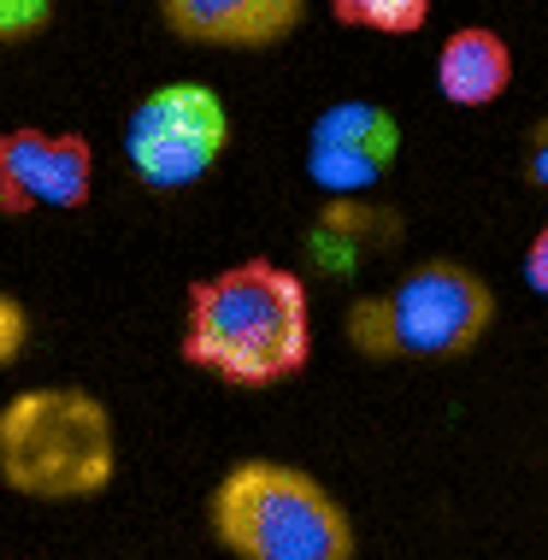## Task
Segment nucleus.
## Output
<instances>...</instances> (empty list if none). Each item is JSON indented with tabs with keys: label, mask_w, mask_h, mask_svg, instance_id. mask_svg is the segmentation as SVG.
Wrapping results in <instances>:
<instances>
[{
	"label": "nucleus",
	"mask_w": 548,
	"mask_h": 560,
	"mask_svg": "<svg viewBox=\"0 0 548 560\" xmlns=\"http://www.w3.org/2000/svg\"><path fill=\"white\" fill-rule=\"evenodd\" d=\"M24 342H30V313L12 295H0V366H12L24 354Z\"/></svg>",
	"instance_id": "obj_13"
},
{
	"label": "nucleus",
	"mask_w": 548,
	"mask_h": 560,
	"mask_svg": "<svg viewBox=\"0 0 548 560\" xmlns=\"http://www.w3.org/2000/svg\"><path fill=\"white\" fill-rule=\"evenodd\" d=\"M307 0H160L172 36L195 48H271L301 24Z\"/></svg>",
	"instance_id": "obj_8"
},
{
	"label": "nucleus",
	"mask_w": 548,
	"mask_h": 560,
	"mask_svg": "<svg viewBox=\"0 0 548 560\" xmlns=\"http://www.w3.org/2000/svg\"><path fill=\"white\" fill-rule=\"evenodd\" d=\"M118 472V436L101 396L71 384L19 389L0 407V478L30 502H89Z\"/></svg>",
	"instance_id": "obj_3"
},
{
	"label": "nucleus",
	"mask_w": 548,
	"mask_h": 560,
	"mask_svg": "<svg viewBox=\"0 0 548 560\" xmlns=\"http://www.w3.org/2000/svg\"><path fill=\"white\" fill-rule=\"evenodd\" d=\"M395 154H401V125L377 101H330L307 130V177L337 201L384 184Z\"/></svg>",
	"instance_id": "obj_6"
},
{
	"label": "nucleus",
	"mask_w": 548,
	"mask_h": 560,
	"mask_svg": "<svg viewBox=\"0 0 548 560\" xmlns=\"http://www.w3.org/2000/svg\"><path fill=\"white\" fill-rule=\"evenodd\" d=\"M495 295L460 260H419L384 295L348 301L342 330L365 360H460L483 342Z\"/></svg>",
	"instance_id": "obj_4"
},
{
	"label": "nucleus",
	"mask_w": 548,
	"mask_h": 560,
	"mask_svg": "<svg viewBox=\"0 0 548 560\" xmlns=\"http://www.w3.org/2000/svg\"><path fill=\"white\" fill-rule=\"evenodd\" d=\"M436 89L454 107H495L513 89V48L483 24L454 30L436 54Z\"/></svg>",
	"instance_id": "obj_9"
},
{
	"label": "nucleus",
	"mask_w": 548,
	"mask_h": 560,
	"mask_svg": "<svg viewBox=\"0 0 548 560\" xmlns=\"http://www.w3.org/2000/svg\"><path fill=\"white\" fill-rule=\"evenodd\" d=\"M384 242H395V219L384 207H354V201H330L325 213L307 224V254L325 278H348L365 254H377Z\"/></svg>",
	"instance_id": "obj_10"
},
{
	"label": "nucleus",
	"mask_w": 548,
	"mask_h": 560,
	"mask_svg": "<svg viewBox=\"0 0 548 560\" xmlns=\"http://www.w3.org/2000/svg\"><path fill=\"white\" fill-rule=\"evenodd\" d=\"M525 283L548 301V224L530 236V248H525Z\"/></svg>",
	"instance_id": "obj_15"
},
{
	"label": "nucleus",
	"mask_w": 548,
	"mask_h": 560,
	"mask_svg": "<svg viewBox=\"0 0 548 560\" xmlns=\"http://www.w3.org/2000/svg\"><path fill=\"white\" fill-rule=\"evenodd\" d=\"M231 148V113L207 83H160L136 101L125 125V160L136 184L148 189H189L201 184Z\"/></svg>",
	"instance_id": "obj_5"
},
{
	"label": "nucleus",
	"mask_w": 548,
	"mask_h": 560,
	"mask_svg": "<svg viewBox=\"0 0 548 560\" xmlns=\"http://www.w3.org/2000/svg\"><path fill=\"white\" fill-rule=\"evenodd\" d=\"M231 560H354V520L313 472L289 460H236L207 502Z\"/></svg>",
	"instance_id": "obj_2"
},
{
	"label": "nucleus",
	"mask_w": 548,
	"mask_h": 560,
	"mask_svg": "<svg viewBox=\"0 0 548 560\" xmlns=\"http://www.w3.org/2000/svg\"><path fill=\"white\" fill-rule=\"evenodd\" d=\"M95 184V154L71 130H0V213L83 207Z\"/></svg>",
	"instance_id": "obj_7"
},
{
	"label": "nucleus",
	"mask_w": 548,
	"mask_h": 560,
	"mask_svg": "<svg viewBox=\"0 0 548 560\" xmlns=\"http://www.w3.org/2000/svg\"><path fill=\"white\" fill-rule=\"evenodd\" d=\"M313 301L278 260H242L201 278L183 313V360L231 389H266L307 366Z\"/></svg>",
	"instance_id": "obj_1"
},
{
	"label": "nucleus",
	"mask_w": 548,
	"mask_h": 560,
	"mask_svg": "<svg viewBox=\"0 0 548 560\" xmlns=\"http://www.w3.org/2000/svg\"><path fill=\"white\" fill-rule=\"evenodd\" d=\"M525 177H530V189L548 195V118H537L525 136Z\"/></svg>",
	"instance_id": "obj_14"
},
{
	"label": "nucleus",
	"mask_w": 548,
	"mask_h": 560,
	"mask_svg": "<svg viewBox=\"0 0 548 560\" xmlns=\"http://www.w3.org/2000/svg\"><path fill=\"white\" fill-rule=\"evenodd\" d=\"M54 19V0H0V42H24Z\"/></svg>",
	"instance_id": "obj_12"
},
{
	"label": "nucleus",
	"mask_w": 548,
	"mask_h": 560,
	"mask_svg": "<svg viewBox=\"0 0 548 560\" xmlns=\"http://www.w3.org/2000/svg\"><path fill=\"white\" fill-rule=\"evenodd\" d=\"M342 24L354 30H377V36H413L431 19V0H330Z\"/></svg>",
	"instance_id": "obj_11"
}]
</instances>
